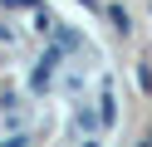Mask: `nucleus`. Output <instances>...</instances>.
<instances>
[{
  "mask_svg": "<svg viewBox=\"0 0 152 147\" xmlns=\"http://www.w3.org/2000/svg\"><path fill=\"white\" fill-rule=\"evenodd\" d=\"M113 74L93 69L79 29L39 0H0V147H83L103 137L98 93Z\"/></svg>",
  "mask_w": 152,
  "mask_h": 147,
  "instance_id": "f257e3e1",
  "label": "nucleus"
}]
</instances>
